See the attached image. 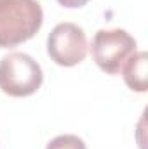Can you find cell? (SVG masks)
I'll list each match as a JSON object with an SVG mask.
<instances>
[{
    "mask_svg": "<svg viewBox=\"0 0 148 149\" xmlns=\"http://www.w3.org/2000/svg\"><path fill=\"white\" fill-rule=\"evenodd\" d=\"M44 10L37 0H0V47L12 49L37 35Z\"/></svg>",
    "mask_w": 148,
    "mask_h": 149,
    "instance_id": "cell-1",
    "label": "cell"
},
{
    "mask_svg": "<svg viewBox=\"0 0 148 149\" xmlns=\"http://www.w3.org/2000/svg\"><path fill=\"white\" fill-rule=\"evenodd\" d=\"M44 81L37 61L25 52H11L0 61V88L11 97H28Z\"/></svg>",
    "mask_w": 148,
    "mask_h": 149,
    "instance_id": "cell-2",
    "label": "cell"
},
{
    "mask_svg": "<svg viewBox=\"0 0 148 149\" xmlns=\"http://www.w3.org/2000/svg\"><path fill=\"white\" fill-rule=\"evenodd\" d=\"M132 52H136V40L125 30H99L92 38V59L108 74L120 73L122 64Z\"/></svg>",
    "mask_w": 148,
    "mask_h": 149,
    "instance_id": "cell-3",
    "label": "cell"
},
{
    "mask_svg": "<svg viewBox=\"0 0 148 149\" xmlns=\"http://www.w3.org/2000/svg\"><path fill=\"white\" fill-rule=\"evenodd\" d=\"M47 54L59 66H75L87 56V37L73 23H59L47 37Z\"/></svg>",
    "mask_w": 148,
    "mask_h": 149,
    "instance_id": "cell-4",
    "label": "cell"
},
{
    "mask_svg": "<svg viewBox=\"0 0 148 149\" xmlns=\"http://www.w3.org/2000/svg\"><path fill=\"white\" fill-rule=\"evenodd\" d=\"M147 64H148V56L145 50L132 52L125 63L122 64V76L127 87L134 92H147L148 88V74H147Z\"/></svg>",
    "mask_w": 148,
    "mask_h": 149,
    "instance_id": "cell-5",
    "label": "cell"
},
{
    "mask_svg": "<svg viewBox=\"0 0 148 149\" xmlns=\"http://www.w3.org/2000/svg\"><path fill=\"white\" fill-rule=\"evenodd\" d=\"M45 149H87L84 141L77 135H72V134H66V135H58L54 137Z\"/></svg>",
    "mask_w": 148,
    "mask_h": 149,
    "instance_id": "cell-6",
    "label": "cell"
},
{
    "mask_svg": "<svg viewBox=\"0 0 148 149\" xmlns=\"http://www.w3.org/2000/svg\"><path fill=\"white\" fill-rule=\"evenodd\" d=\"M63 7H68V9H75V7H82L85 5L89 0H58Z\"/></svg>",
    "mask_w": 148,
    "mask_h": 149,
    "instance_id": "cell-7",
    "label": "cell"
}]
</instances>
